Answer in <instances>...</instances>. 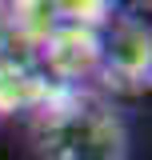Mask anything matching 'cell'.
<instances>
[{
  "label": "cell",
  "mask_w": 152,
  "mask_h": 160,
  "mask_svg": "<svg viewBox=\"0 0 152 160\" xmlns=\"http://www.w3.org/2000/svg\"><path fill=\"white\" fill-rule=\"evenodd\" d=\"M148 28L136 24V20H124L116 28V36L108 48H100V72L108 84H120V88H144L148 84V64H152V48H148Z\"/></svg>",
  "instance_id": "obj_2"
},
{
  "label": "cell",
  "mask_w": 152,
  "mask_h": 160,
  "mask_svg": "<svg viewBox=\"0 0 152 160\" xmlns=\"http://www.w3.org/2000/svg\"><path fill=\"white\" fill-rule=\"evenodd\" d=\"M36 160H124L128 128L104 96L72 92L60 100H44L32 124Z\"/></svg>",
  "instance_id": "obj_1"
},
{
  "label": "cell",
  "mask_w": 152,
  "mask_h": 160,
  "mask_svg": "<svg viewBox=\"0 0 152 160\" xmlns=\"http://www.w3.org/2000/svg\"><path fill=\"white\" fill-rule=\"evenodd\" d=\"M56 24H72V28H96L104 12H108V0H48Z\"/></svg>",
  "instance_id": "obj_4"
},
{
  "label": "cell",
  "mask_w": 152,
  "mask_h": 160,
  "mask_svg": "<svg viewBox=\"0 0 152 160\" xmlns=\"http://www.w3.org/2000/svg\"><path fill=\"white\" fill-rule=\"evenodd\" d=\"M100 36L96 28H72V24H56L48 40H44V56L60 76H84L100 64Z\"/></svg>",
  "instance_id": "obj_3"
}]
</instances>
